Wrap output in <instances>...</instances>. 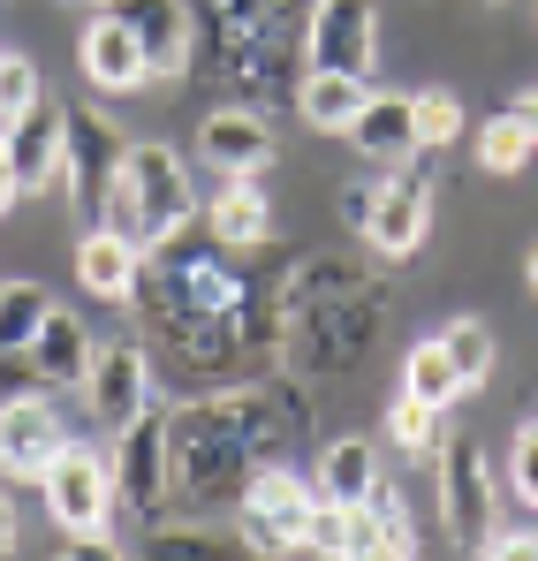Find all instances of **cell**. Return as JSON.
Listing matches in <instances>:
<instances>
[{"mask_svg":"<svg viewBox=\"0 0 538 561\" xmlns=\"http://www.w3.org/2000/svg\"><path fill=\"white\" fill-rule=\"evenodd\" d=\"M129 311L190 379H243L259 357H273V280L251 274L243 251L220 243L205 220L145 251Z\"/></svg>","mask_w":538,"mask_h":561,"instance_id":"obj_1","label":"cell"},{"mask_svg":"<svg viewBox=\"0 0 538 561\" xmlns=\"http://www.w3.org/2000/svg\"><path fill=\"white\" fill-rule=\"evenodd\" d=\"M311 440L304 379H228L197 402L168 410V456H175V508H236L251 470L296 463Z\"/></svg>","mask_w":538,"mask_h":561,"instance_id":"obj_2","label":"cell"},{"mask_svg":"<svg viewBox=\"0 0 538 561\" xmlns=\"http://www.w3.org/2000/svg\"><path fill=\"white\" fill-rule=\"evenodd\" d=\"M394 319V288L342 251H304L273 274V357L296 379H350L371 365V342Z\"/></svg>","mask_w":538,"mask_h":561,"instance_id":"obj_3","label":"cell"},{"mask_svg":"<svg viewBox=\"0 0 538 561\" xmlns=\"http://www.w3.org/2000/svg\"><path fill=\"white\" fill-rule=\"evenodd\" d=\"M197 15V69L236 106H296V54L311 0H190Z\"/></svg>","mask_w":538,"mask_h":561,"instance_id":"obj_4","label":"cell"},{"mask_svg":"<svg viewBox=\"0 0 538 561\" xmlns=\"http://www.w3.org/2000/svg\"><path fill=\"white\" fill-rule=\"evenodd\" d=\"M197 220V190H190V160H175V145H129L114 197H106V228H122L129 243H168Z\"/></svg>","mask_w":538,"mask_h":561,"instance_id":"obj_5","label":"cell"},{"mask_svg":"<svg viewBox=\"0 0 538 561\" xmlns=\"http://www.w3.org/2000/svg\"><path fill=\"white\" fill-rule=\"evenodd\" d=\"M114 508L129 524H168L175 516V456H168V410H137L114 433Z\"/></svg>","mask_w":538,"mask_h":561,"instance_id":"obj_6","label":"cell"},{"mask_svg":"<svg viewBox=\"0 0 538 561\" xmlns=\"http://www.w3.org/2000/svg\"><path fill=\"white\" fill-rule=\"evenodd\" d=\"M311 508H319V485H304L296 463H266L251 470L243 501H236V539L243 554H304V531H311Z\"/></svg>","mask_w":538,"mask_h":561,"instance_id":"obj_7","label":"cell"},{"mask_svg":"<svg viewBox=\"0 0 538 561\" xmlns=\"http://www.w3.org/2000/svg\"><path fill=\"white\" fill-rule=\"evenodd\" d=\"M38 493H46V516H54L69 539H106V531H114V470H106V456L84 448V440H69V448L46 463Z\"/></svg>","mask_w":538,"mask_h":561,"instance_id":"obj_8","label":"cell"},{"mask_svg":"<svg viewBox=\"0 0 538 561\" xmlns=\"http://www.w3.org/2000/svg\"><path fill=\"white\" fill-rule=\"evenodd\" d=\"M122 160H129V137H122L99 106H69V175H61V197L77 205L84 228L106 220V197H114Z\"/></svg>","mask_w":538,"mask_h":561,"instance_id":"obj_9","label":"cell"},{"mask_svg":"<svg viewBox=\"0 0 538 561\" xmlns=\"http://www.w3.org/2000/svg\"><path fill=\"white\" fill-rule=\"evenodd\" d=\"M433 470H440V524H448V539L462 554H478L485 531H493V463H485V448L448 433Z\"/></svg>","mask_w":538,"mask_h":561,"instance_id":"obj_10","label":"cell"},{"mask_svg":"<svg viewBox=\"0 0 538 561\" xmlns=\"http://www.w3.org/2000/svg\"><path fill=\"white\" fill-rule=\"evenodd\" d=\"M371 61H379V0H311V23H304V69L371 77Z\"/></svg>","mask_w":538,"mask_h":561,"instance_id":"obj_11","label":"cell"},{"mask_svg":"<svg viewBox=\"0 0 538 561\" xmlns=\"http://www.w3.org/2000/svg\"><path fill=\"white\" fill-rule=\"evenodd\" d=\"M425 236H433V168H425V152H417V168H387L379 205H371V220H364V243H371L379 259H417Z\"/></svg>","mask_w":538,"mask_h":561,"instance_id":"obj_12","label":"cell"},{"mask_svg":"<svg viewBox=\"0 0 538 561\" xmlns=\"http://www.w3.org/2000/svg\"><path fill=\"white\" fill-rule=\"evenodd\" d=\"M46 394L54 387H23V394L0 402V470L8 478H46V463L69 448V425Z\"/></svg>","mask_w":538,"mask_h":561,"instance_id":"obj_13","label":"cell"},{"mask_svg":"<svg viewBox=\"0 0 538 561\" xmlns=\"http://www.w3.org/2000/svg\"><path fill=\"white\" fill-rule=\"evenodd\" d=\"M8 160L23 175V197H54L69 175V106L61 99H38L8 122Z\"/></svg>","mask_w":538,"mask_h":561,"instance_id":"obj_14","label":"cell"},{"mask_svg":"<svg viewBox=\"0 0 538 561\" xmlns=\"http://www.w3.org/2000/svg\"><path fill=\"white\" fill-rule=\"evenodd\" d=\"M84 410L99 425H129L137 410H152V357L137 342H99L91 350V373H84Z\"/></svg>","mask_w":538,"mask_h":561,"instance_id":"obj_15","label":"cell"},{"mask_svg":"<svg viewBox=\"0 0 538 561\" xmlns=\"http://www.w3.org/2000/svg\"><path fill=\"white\" fill-rule=\"evenodd\" d=\"M129 31H137V46H145V61H152V77H190L197 69V15H190V0H106Z\"/></svg>","mask_w":538,"mask_h":561,"instance_id":"obj_16","label":"cell"},{"mask_svg":"<svg viewBox=\"0 0 538 561\" xmlns=\"http://www.w3.org/2000/svg\"><path fill=\"white\" fill-rule=\"evenodd\" d=\"M197 160L213 168V175H266L273 168V122L259 106H213L205 122H197Z\"/></svg>","mask_w":538,"mask_h":561,"instance_id":"obj_17","label":"cell"},{"mask_svg":"<svg viewBox=\"0 0 538 561\" xmlns=\"http://www.w3.org/2000/svg\"><path fill=\"white\" fill-rule=\"evenodd\" d=\"M77 61H84V77L99 92H137V84H152V61H145V46H137V31L114 15V8H99L84 23V38H77Z\"/></svg>","mask_w":538,"mask_h":561,"instance_id":"obj_18","label":"cell"},{"mask_svg":"<svg viewBox=\"0 0 538 561\" xmlns=\"http://www.w3.org/2000/svg\"><path fill=\"white\" fill-rule=\"evenodd\" d=\"M350 145H357V160H379V168L417 160V92H364Z\"/></svg>","mask_w":538,"mask_h":561,"instance_id":"obj_19","label":"cell"},{"mask_svg":"<svg viewBox=\"0 0 538 561\" xmlns=\"http://www.w3.org/2000/svg\"><path fill=\"white\" fill-rule=\"evenodd\" d=\"M91 350H99V342H91V327L77 319V311H61V304H54V311H46V327H38V334H31V350H23V365H31L38 387H54V394H61V387H84Z\"/></svg>","mask_w":538,"mask_h":561,"instance_id":"obj_20","label":"cell"},{"mask_svg":"<svg viewBox=\"0 0 538 561\" xmlns=\"http://www.w3.org/2000/svg\"><path fill=\"white\" fill-rule=\"evenodd\" d=\"M137 274H145V243H129L122 228H84V243H77V280H84V296L99 304H129L137 296Z\"/></svg>","mask_w":538,"mask_h":561,"instance_id":"obj_21","label":"cell"},{"mask_svg":"<svg viewBox=\"0 0 538 561\" xmlns=\"http://www.w3.org/2000/svg\"><path fill=\"white\" fill-rule=\"evenodd\" d=\"M197 220H205L220 243H236V251L273 243V197L259 190V175H220V190L197 205Z\"/></svg>","mask_w":538,"mask_h":561,"instance_id":"obj_22","label":"cell"},{"mask_svg":"<svg viewBox=\"0 0 538 561\" xmlns=\"http://www.w3.org/2000/svg\"><path fill=\"white\" fill-rule=\"evenodd\" d=\"M364 92H371V77H342V69H304V84H296V114H304L311 129H327V137H350V122H357Z\"/></svg>","mask_w":538,"mask_h":561,"instance_id":"obj_23","label":"cell"},{"mask_svg":"<svg viewBox=\"0 0 538 561\" xmlns=\"http://www.w3.org/2000/svg\"><path fill=\"white\" fill-rule=\"evenodd\" d=\"M379 478H387V470L371 456V440H357V433H350V440H327V448H319V470H311L319 501H357V508L379 493Z\"/></svg>","mask_w":538,"mask_h":561,"instance_id":"obj_24","label":"cell"},{"mask_svg":"<svg viewBox=\"0 0 538 561\" xmlns=\"http://www.w3.org/2000/svg\"><path fill=\"white\" fill-rule=\"evenodd\" d=\"M304 554L371 561V554H379V539H371V508H357V501H319V508H311V531H304Z\"/></svg>","mask_w":538,"mask_h":561,"instance_id":"obj_25","label":"cell"},{"mask_svg":"<svg viewBox=\"0 0 538 561\" xmlns=\"http://www.w3.org/2000/svg\"><path fill=\"white\" fill-rule=\"evenodd\" d=\"M470 152H478V168H485V175H524V168L538 160V137L524 129V114L508 106V114H485V122H478Z\"/></svg>","mask_w":538,"mask_h":561,"instance_id":"obj_26","label":"cell"},{"mask_svg":"<svg viewBox=\"0 0 538 561\" xmlns=\"http://www.w3.org/2000/svg\"><path fill=\"white\" fill-rule=\"evenodd\" d=\"M387 440H394L402 456H440L448 410H440V402H417V394H394V402H387Z\"/></svg>","mask_w":538,"mask_h":561,"instance_id":"obj_27","label":"cell"},{"mask_svg":"<svg viewBox=\"0 0 538 561\" xmlns=\"http://www.w3.org/2000/svg\"><path fill=\"white\" fill-rule=\"evenodd\" d=\"M46 311H54V296L38 280H0V357H23L31 334L46 327Z\"/></svg>","mask_w":538,"mask_h":561,"instance_id":"obj_28","label":"cell"},{"mask_svg":"<svg viewBox=\"0 0 538 561\" xmlns=\"http://www.w3.org/2000/svg\"><path fill=\"white\" fill-rule=\"evenodd\" d=\"M402 394H417V402H440V410H448L455 394H462V379H455L448 350H440V334H433V342H417V350L402 357Z\"/></svg>","mask_w":538,"mask_h":561,"instance_id":"obj_29","label":"cell"},{"mask_svg":"<svg viewBox=\"0 0 538 561\" xmlns=\"http://www.w3.org/2000/svg\"><path fill=\"white\" fill-rule=\"evenodd\" d=\"M145 554L160 561H236L243 554V539H220V531H197V524H152V539H145Z\"/></svg>","mask_w":538,"mask_h":561,"instance_id":"obj_30","label":"cell"},{"mask_svg":"<svg viewBox=\"0 0 538 561\" xmlns=\"http://www.w3.org/2000/svg\"><path fill=\"white\" fill-rule=\"evenodd\" d=\"M440 350H448V365L462 387H478V379L493 373V327L485 319H448L440 327Z\"/></svg>","mask_w":538,"mask_h":561,"instance_id":"obj_31","label":"cell"},{"mask_svg":"<svg viewBox=\"0 0 538 561\" xmlns=\"http://www.w3.org/2000/svg\"><path fill=\"white\" fill-rule=\"evenodd\" d=\"M371 508V539H379V554H394V561H410L417 554V524H410V508H402V493L379 478V493L364 501Z\"/></svg>","mask_w":538,"mask_h":561,"instance_id":"obj_32","label":"cell"},{"mask_svg":"<svg viewBox=\"0 0 538 561\" xmlns=\"http://www.w3.org/2000/svg\"><path fill=\"white\" fill-rule=\"evenodd\" d=\"M470 137V122H462V99L455 92H417V152H448Z\"/></svg>","mask_w":538,"mask_h":561,"instance_id":"obj_33","label":"cell"},{"mask_svg":"<svg viewBox=\"0 0 538 561\" xmlns=\"http://www.w3.org/2000/svg\"><path fill=\"white\" fill-rule=\"evenodd\" d=\"M501 470H508V493H516V501L538 516V417H524V425H516L508 463H501Z\"/></svg>","mask_w":538,"mask_h":561,"instance_id":"obj_34","label":"cell"},{"mask_svg":"<svg viewBox=\"0 0 538 561\" xmlns=\"http://www.w3.org/2000/svg\"><path fill=\"white\" fill-rule=\"evenodd\" d=\"M38 69H31V61H23V54H0V114H8V122H15V114H23V106H38Z\"/></svg>","mask_w":538,"mask_h":561,"instance_id":"obj_35","label":"cell"},{"mask_svg":"<svg viewBox=\"0 0 538 561\" xmlns=\"http://www.w3.org/2000/svg\"><path fill=\"white\" fill-rule=\"evenodd\" d=\"M485 561H538V531H485Z\"/></svg>","mask_w":538,"mask_h":561,"instance_id":"obj_36","label":"cell"},{"mask_svg":"<svg viewBox=\"0 0 538 561\" xmlns=\"http://www.w3.org/2000/svg\"><path fill=\"white\" fill-rule=\"evenodd\" d=\"M371 205H379V183H350L342 190V220L364 236V220H371Z\"/></svg>","mask_w":538,"mask_h":561,"instance_id":"obj_37","label":"cell"},{"mask_svg":"<svg viewBox=\"0 0 538 561\" xmlns=\"http://www.w3.org/2000/svg\"><path fill=\"white\" fill-rule=\"evenodd\" d=\"M23 205V175H15V160H8V137H0V220Z\"/></svg>","mask_w":538,"mask_h":561,"instance_id":"obj_38","label":"cell"},{"mask_svg":"<svg viewBox=\"0 0 538 561\" xmlns=\"http://www.w3.org/2000/svg\"><path fill=\"white\" fill-rule=\"evenodd\" d=\"M0 554H15V508H8V493H0Z\"/></svg>","mask_w":538,"mask_h":561,"instance_id":"obj_39","label":"cell"},{"mask_svg":"<svg viewBox=\"0 0 538 561\" xmlns=\"http://www.w3.org/2000/svg\"><path fill=\"white\" fill-rule=\"evenodd\" d=\"M516 114H524V129L538 137V84H531V92H516Z\"/></svg>","mask_w":538,"mask_h":561,"instance_id":"obj_40","label":"cell"},{"mask_svg":"<svg viewBox=\"0 0 538 561\" xmlns=\"http://www.w3.org/2000/svg\"><path fill=\"white\" fill-rule=\"evenodd\" d=\"M524 280H531V296H538V243H531V259H524Z\"/></svg>","mask_w":538,"mask_h":561,"instance_id":"obj_41","label":"cell"},{"mask_svg":"<svg viewBox=\"0 0 538 561\" xmlns=\"http://www.w3.org/2000/svg\"><path fill=\"white\" fill-rule=\"evenodd\" d=\"M54 8H91V0H54Z\"/></svg>","mask_w":538,"mask_h":561,"instance_id":"obj_42","label":"cell"},{"mask_svg":"<svg viewBox=\"0 0 538 561\" xmlns=\"http://www.w3.org/2000/svg\"><path fill=\"white\" fill-rule=\"evenodd\" d=\"M478 8H501V0H478Z\"/></svg>","mask_w":538,"mask_h":561,"instance_id":"obj_43","label":"cell"}]
</instances>
